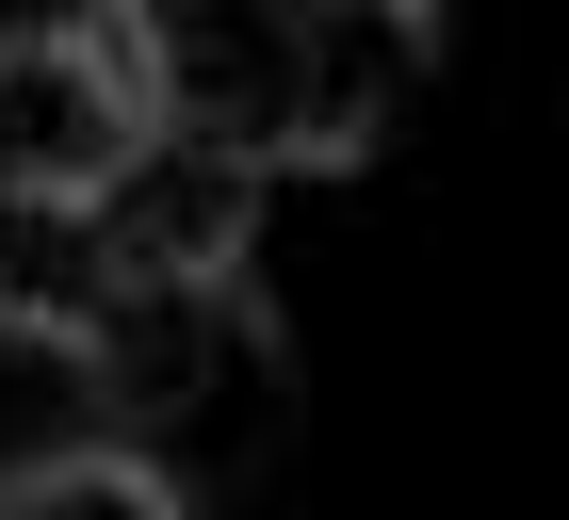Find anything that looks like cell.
<instances>
[{
    "label": "cell",
    "mask_w": 569,
    "mask_h": 520,
    "mask_svg": "<svg viewBox=\"0 0 569 520\" xmlns=\"http://www.w3.org/2000/svg\"><path fill=\"white\" fill-rule=\"evenodd\" d=\"M196 17H228V0H114V33H131V49H163V33H196Z\"/></svg>",
    "instance_id": "obj_5"
},
{
    "label": "cell",
    "mask_w": 569,
    "mask_h": 520,
    "mask_svg": "<svg viewBox=\"0 0 569 520\" xmlns=\"http://www.w3.org/2000/svg\"><path fill=\"white\" fill-rule=\"evenodd\" d=\"M407 17H423V0H407Z\"/></svg>",
    "instance_id": "obj_6"
},
{
    "label": "cell",
    "mask_w": 569,
    "mask_h": 520,
    "mask_svg": "<svg viewBox=\"0 0 569 520\" xmlns=\"http://www.w3.org/2000/svg\"><path fill=\"white\" fill-rule=\"evenodd\" d=\"M147 66L131 33H17L0 49V196H66L98 212L114 179L147 163Z\"/></svg>",
    "instance_id": "obj_2"
},
{
    "label": "cell",
    "mask_w": 569,
    "mask_h": 520,
    "mask_svg": "<svg viewBox=\"0 0 569 520\" xmlns=\"http://www.w3.org/2000/svg\"><path fill=\"white\" fill-rule=\"evenodd\" d=\"M82 390H98V439L163 472L179 504L277 472V439H293V342H277L261 277H131L82 326Z\"/></svg>",
    "instance_id": "obj_1"
},
{
    "label": "cell",
    "mask_w": 569,
    "mask_h": 520,
    "mask_svg": "<svg viewBox=\"0 0 569 520\" xmlns=\"http://www.w3.org/2000/svg\"><path fill=\"white\" fill-rule=\"evenodd\" d=\"M0 520H196L163 472H131L114 439H82V456H33V472H0Z\"/></svg>",
    "instance_id": "obj_4"
},
{
    "label": "cell",
    "mask_w": 569,
    "mask_h": 520,
    "mask_svg": "<svg viewBox=\"0 0 569 520\" xmlns=\"http://www.w3.org/2000/svg\"><path fill=\"white\" fill-rule=\"evenodd\" d=\"M131 293V260H114V228L66 212V196H0V342H49L82 358V326Z\"/></svg>",
    "instance_id": "obj_3"
}]
</instances>
